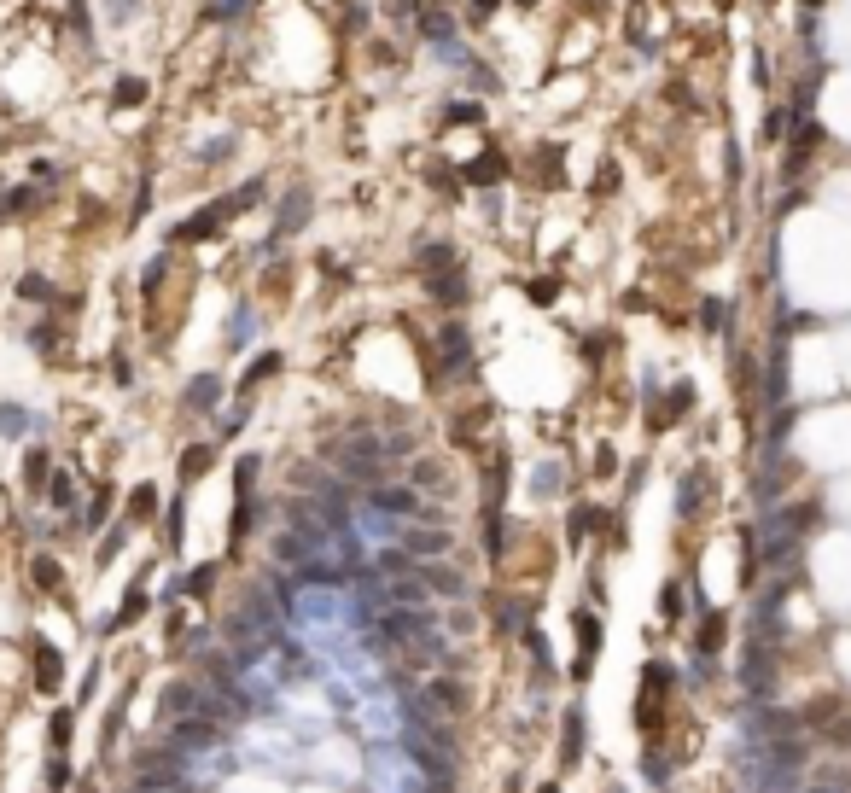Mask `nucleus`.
I'll return each mask as SVG.
<instances>
[{
	"mask_svg": "<svg viewBox=\"0 0 851 793\" xmlns=\"http://www.w3.org/2000/svg\"><path fill=\"white\" fill-rule=\"evenodd\" d=\"M368 793H432V776H426V764L414 759V747L379 741L368 753Z\"/></svg>",
	"mask_w": 851,
	"mask_h": 793,
	"instance_id": "f257e3e1",
	"label": "nucleus"
},
{
	"mask_svg": "<svg viewBox=\"0 0 851 793\" xmlns=\"http://www.w3.org/2000/svg\"><path fill=\"white\" fill-rule=\"evenodd\" d=\"M356 718H362V729H368V735H391V729L403 724V712H391V700H385V694L362 700V712H356Z\"/></svg>",
	"mask_w": 851,
	"mask_h": 793,
	"instance_id": "f03ea898",
	"label": "nucleus"
},
{
	"mask_svg": "<svg viewBox=\"0 0 851 793\" xmlns=\"http://www.w3.org/2000/svg\"><path fill=\"white\" fill-rule=\"evenodd\" d=\"M403 549H409L414 560H432V554H443V549H449V531H443V525H432V531H420V525H409V531H403Z\"/></svg>",
	"mask_w": 851,
	"mask_h": 793,
	"instance_id": "7ed1b4c3",
	"label": "nucleus"
},
{
	"mask_svg": "<svg viewBox=\"0 0 851 793\" xmlns=\"http://www.w3.org/2000/svg\"><path fill=\"white\" fill-rule=\"evenodd\" d=\"M35 683L53 694L65 683V665H59V648H47V642H35Z\"/></svg>",
	"mask_w": 851,
	"mask_h": 793,
	"instance_id": "20e7f679",
	"label": "nucleus"
},
{
	"mask_svg": "<svg viewBox=\"0 0 851 793\" xmlns=\"http://www.w3.org/2000/svg\"><path fill=\"white\" fill-rule=\"evenodd\" d=\"M420 572H426V584L438 589V595H467V578H461V572H449L443 560H426Z\"/></svg>",
	"mask_w": 851,
	"mask_h": 793,
	"instance_id": "39448f33",
	"label": "nucleus"
},
{
	"mask_svg": "<svg viewBox=\"0 0 851 793\" xmlns=\"http://www.w3.org/2000/svg\"><path fill=\"white\" fill-rule=\"evenodd\" d=\"M467 706V694H461V683H449V677H438L432 683V712H461Z\"/></svg>",
	"mask_w": 851,
	"mask_h": 793,
	"instance_id": "423d86ee",
	"label": "nucleus"
},
{
	"mask_svg": "<svg viewBox=\"0 0 851 793\" xmlns=\"http://www.w3.org/2000/svg\"><path fill=\"white\" fill-rule=\"evenodd\" d=\"M595 613H578V642H583V659H578V677H589V659H595Z\"/></svg>",
	"mask_w": 851,
	"mask_h": 793,
	"instance_id": "0eeeda50",
	"label": "nucleus"
},
{
	"mask_svg": "<svg viewBox=\"0 0 851 793\" xmlns=\"http://www.w3.org/2000/svg\"><path fill=\"white\" fill-rule=\"evenodd\" d=\"M566 764L583 759V712H566V753H560Z\"/></svg>",
	"mask_w": 851,
	"mask_h": 793,
	"instance_id": "6e6552de",
	"label": "nucleus"
},
{
	"mask_svg": "<svg viewBox=\"0 0 851 793\" xmlns=\"http://www.w3.org/2000/svg\"><path fill=\"white\" fill-rule=\"evenodd\" d=\"M269 374H280V356H257V362H251V374H245V385H263Z\"/></svg>",
	"mask_w": 851,
	"mask_h": 793,
	"instance_id": "1a4fd4ad",
	"label": "nucleus"
},
{
	"mask_svg": "<svg viewBox=\"0 0 851 793\" xmlns=\"http://www.w3.org/2000/svg\"><path fill=\"white\" fill-rule=\"evenodd\" d=\"M432 292H438V298H467V275H443V280H432Z\"/></svg>",
	"mask_w": 851,
	"mask_h": 793,
	"instance_id": "9d476101",
	"label": "nucleus"
},
{
	"mask_svg": "<svg viewBox=\"0 0 851 793\" xmlns=\"http://www.w3.org/2000/svg\"><path fill=\"white\" fill-rule=\"evenodd\" d=\"M216 391H222L216 380H199L193 391H187V403H193V409H210V403H216Z\"/></svg>",
	"mask_w": 851,
	"mask_h": 793,
	"instance_id": "9b49d317",
	"label": "nucleus"
},
{
	"mask_svg": "<svg viewBox=\"0 0 851 793\" xmlns=\"http://www.w3.org/2000/svg\"><path fill=\"white\" fill-rule=\"evenodd\" d=\"M35 584L41 589H59L65 578H59V560H35Z\"/></svg>",
	"mask_w": 851,
	"mask_h": 793,
	"instance_id": "f8f14e48",
	"label": "nucleus"
},
{
	"mask_svg": "<svg viewBox=\"0 0 851 793\" xmlns=\"http://www.w3.org/2000/svg\"><path fill=\"white\" fill-rule=\"evenodd\" d=\"M210 584H216V566H199V572H193V578H187L181 589H187V595H205Z\"/></svg>",
	"mask_w": 851,
	"mask_h": 793,
	"instance_id": "ddd939ff",
	"label": "nucleus"
},
{
	"mask_svg": "<svg viewBox=\"0 0 851 793\" xmlns=\"http://www.w3.org/2000/svg\"><path fill=\"white\" fill-rule=\"evenodd\" d=\"M449 257H455V251H449V245H426V251H420V269H443V263H449Z\"/></svg>",
	"mask_w": 851,
	"mask_h": 793,
	"instance_id": "4468645a",
	"label": "nucleus"
},
{
	"mask_svg": "<svg viewBox=\"0 0 851 793\" xmlns=\"http://www.w3.org/2000/svg\"><path fill=\"white\" fill-rule=\"evenodd\" d=\"M140 613H146V595H140V589H129V601H123V613H117V624L140 619Z\"/></svg>",
	"mask_w": 851,
	"mask_h": 793,
	"instance_id": "2eb2a0df",
	"label": "nucleus"
},
{
	"mask_svg": "<svg viewBox=\"0 0 851 793\" xmlns=\"http://www.w3.org/2000/svg\"><path fill=\"white\" fill-rule=\"evenodd\" d=\"M24 479H30V484L47 479V455H41V449H30V461H24Z\"/></svg>",
	"mask_w": 851,
	"mask_h": 793,
	"instance_id": "dca6fc26",
	"label": "nucleus"
},
{
	"mask_svg": "<svg viewBox=\"0 0 851 793\" xmlns=\"http://www.w3.org/2000/svg\"><path fill=\"white\" fill-rule=\"evenodd\" d=\"M181 467H187L181 479H199V467H210V449H187V461H181Z\"/></svg>",
	"mask_w": 851,
	"mask_h": 793,
	"instance_id": "f3484780",
	"label": "nucleus"
},
{
	"mask_svg": "<svg viewBox=\"0 0 851 793\" xmlns=\"http://www.w3.org/2000/svg\"><path fill=\"white\" fill-rule=\"evenodd\" d=\"M502 630H525V607H519V601H508V607H502Z\"/></svg>",
	"mask_w": 851,
	"mask_h": 793,
	"instance_id": "a211bd4d",
	"label": "nucleus"
},
{
	"mask_svg": "<svg viewBox=\"0 0 851 793\" xmlns=\"http://www.w3.org/2000/svg\"><path fill=\"white\" fill-rule=\"evenodd\" d=\"M717 642H723V619H706V630H700V648H706V654H712Z\"/></svg>",
	"mask_w": 851,
	"mask_h": 793,
	"instance_id": "6ab92c4d",
	"label": "nucleus"
},
{
	"mask_svg": "<svg viewBox=\"0 0 851 793\" xmlns=\"http://www.w3.org/2000/svg\"><path fill=\"white\" fill-rule=\"evenodd\" d=\"M53 747H59V753L70 747V712H59V718H53Z\"/></svg>",
	"mask_w": 851,
	"mask_h": 793,
	"instance_id": "aec40b11",
	"label": "nucleus"
},
{
	"mask_svg": "<svg viewBox=\"0 0 851 793\" xmlns=\"http://www.w3.org/2000/svg\"><path fill=\"white\" fill-rule=\"evenodd\" d=\"M0 432H12V438H18V432H24V409H0Z\"/></svg>",
	"mask_w": 851,
	"mask_h": 793,
	"instance_id": "412c9836",
	"label": "nucleus"
},
{
	"mask_svg": "<svg viewBox=\"0 0 851 793\" xmlns=\"http://www.w3.org/2000/svg\"><path fill=\"white\" fill-rule=\"evenodd\" d=\"M659 607H665V619H682V589H665V601H659Z\"/></svg>",
	"mask_w": 851,
	"mask_h": 793,
	"instance_id": "4be33fe9",
	"label": "nucleus"
},
{
	"mask_svg": "<svg viewBox=\"0 0 851 793\" xmlns=\"http://www.w3.org/2000/svg\"><path fill=\"white\" fill-rule=\"evenodd\" d=\"M642 776H647V782H665V776H671V764H665V759H647Z\"/></svg>",
	"mask_w": 851,
	"mask_h": 793,
	"instance_id": "5701e85b",
	"label": "nucleus"
},
{
	"mask_svg": "<svg viewBox=\"0 0 851 793\" xmlns=\"http://www.w3.org/2000/svg\"><path fill=\"white\" fill-rule=\"evenodd\" d=\"M47 782H53V788H65V782H70V770H65V759H53V764H47Z\"/></svg>",
	"mask_w": 851,
	"mask_h": 793,
	"instance_id": "b1692460",
	"label": "nucleus"
},
{
	"mask_svg": "<svg viewBox=\"0 0 851 793\" xmlns=\"http://www.w3.org/2000/svg\"><path fill=\"white\" fill-rule=\"evenodd\" d=\"M537 793H560V788H554V782H548V788H537Z\"/></svg>",
	"mask_w": 851,
	"mask_h": 793,
	"instance_id": "393cba45",
	"label": "nucleus"
}]
</instances>
